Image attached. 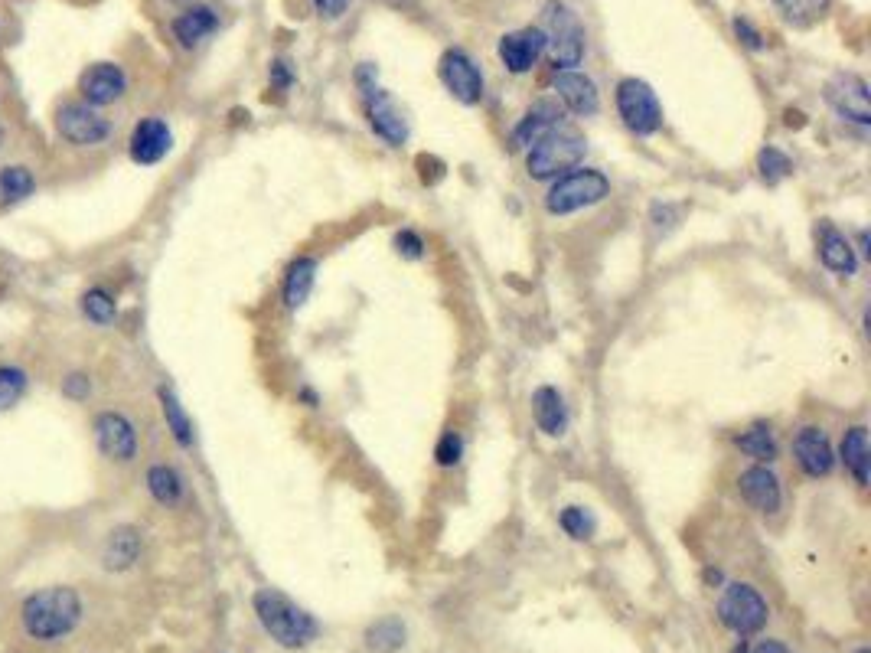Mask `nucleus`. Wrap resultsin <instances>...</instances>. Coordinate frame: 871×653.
Masks as SVG:
<instances>
[{
	"label": "nucleus",
	"instance_id": "f257e3e1",
	"mask_svg": "<svg viewBox=\"0 0 871 653\" xmlns=\"http://www.w3.org/2000/svg\"><path fill=\"white\" fill-rule=\"evenodd\" d=\"M82 621V598L76 588L56 585V588H40L23 601L20 608V624L33 640L40 644H53V640L69 637Z\"/></svg>",
	"mask_w": 871,
	"mask_h": 653
},
{
	"label": "nucleus",
	"instance_id": "f03ea898",
	"mask_svg": "<svg viewBox=\"0 0 871 653\" xmlns=\"http://www.w3.org/2000/svg\"><path fill=\"white\" fill-rule=\"evenodd\" d=\"M255 614L261 627L278 640L281 647H304L317 637V621L310 618L304 608H297L288 595H281L275 588H261L255 595Z\"/></svg>",
	"mask_w": 871,
	"mask_h": 653
},
{
	"label": "nucleus",
	"instance_id": "7ed1b4c3",
	"mask_svg": "<svg viewBox=\"0 0 871 653\" xmlns=\"http://www.w3.org/2000/svg\"><path fill=\"white\" fill-rule=\"evenodd\" d=\"M588 151V141L581 138L578 131L562 128L542 134L539 141L529 144L526 154V167L532 180H549V177H562L565 170H575L578 160Z\"/></svg>",
	"mask_w": 871,
	"mask_h": 653
},
{
	"label": "nucleus",
	"instance_id": "20e7f679",
	"mask_svg": "<svg viewBox=\"0 0 871 653\" xmlns=\"http://www.w3.org/2000/svg\"><path fill=\"white\" fill-rule=\"evenodd\" d=\"M545 49H549L555 69H575L584 59V27L578 14L562 0H549L542 7V27Z\"/></svg>",
	"mask_w": 871,
	"mask_h": 653
},
{
	"label": "nucleus",
	"instance_id": "39448f33",
	"mask_svg": "<svg viewBox=\"0 0 871 653\" xmlns=\"http://www.w3.org/2000/svg\"><path fill=\"white\" fill-rule=\"evenodd\" d=\"M607 193H611V180H607L601 170L581 167V170H571V174H562L552 183V190L545 193V209H549L552 216H568L584 206L601 203Z\"/></svg>",
	"mask_w": 871,
	"mask_h": 653
},
{
	"label": "nucleus",
	"instance_id": "423d86ee",
	"mask_svg": "<svg viewBox=\"0 0 871 653\" xmlns=\"http://www.w3.org/2000/svg\"><path fill=\"white\" fill-rule=\"evenodd\" d=\"M53 128L66 144L72 147H98L111 138V118L102 108L85 105L82 98H72V102H59L53 112Z\"/></svg>",
	"mask_w": 871,
	"mask_h": 653
},
{
	"label": "nucleus",
	"instance_id": "0eeeda50",
	"mask_svg": "<svg viewBox=\"0 0 871 653\" xmlns=\"http://www.w3.org/2000/svg\"><path fill=\"white\" fill-rule=\"evenodd\" d=\"M356 82H359V89H363V102H366V115H369L372 131L395 147L405 144L408 141V121L402 115V108L395 105V98L376 85V66H369V63L359 66Z\"/></svg>",
	"mask_w": 871,
	"mask_h": 653
},
{
	"label": "nucleus",
	"instance_id": "6e6552de",
	"mask_svg": "<svg viewBox=\"0 0 871 653\" xmlns=\"http://www.w3.org/2000/svg\"><path fill=\"white\" fill-rule=\"evenodd\" d=\"M617 112L624 118V125L640 138H650L663 128V105L643 79H624L617 85Z\"/></svg>",
	"mask_w": 871,
	"mask_h": 653
},
{
	"label": "nucleus",
	"instance_id": "1a4fd4ad",
	"mask_svg": "<svg viewBox=\"0 0 871 653\" xmlns=\"http://www.w3.org/2000/svg\"><path fill=\"white\" fill-rule=\"evenodd\" d=\"M767 601L761 598V591L751 585L734 582L725 588V595L718 601V618L721 624L734 631L738 637H751L767 624Z\"/></svg>",
	"mask_w": 871,
	"mask_h": 653
},
{
	"label": "nucleus",
	"instance_id": "9d476101",
	"mask_svg": "<svg viewBox=\"0 0 871 653\" xmlns=\"http://www.w3.org/2000/svg\"><path fill=\"white\" fill-rule=\"evenodd\" d=\"M95 448L111 464H131L138 458V428L121 412H102L92 425Z\"/></svg>",
	"mask_w": 871,
	"mask_h": 653
},
{
	"label": "nucleus",
	"instance_id": "9b49d317",
	"mask_svg": "<svg viewBox=\"0 0 871 653\" xmlns=\"http://www.w3.org/2000/svg\"><path fill=\"white\" fill-rule=\"evenodd\" d=\"M826 102L829 108L845 121L855 125H868L871 121V102H868V82L855 72H839L826 82Z\"/></svg>",
	"mask_w": 871,
	"mask_h": 653
},
{
	"label": "nucleus",
	"instance_id": "f8f14e48",
	"mask_svg": "<svg viewBox=\"0 0 871 653\" xmlns=\"http://www.w3.org/2000/svg\"><path fill=\"white\" fill-rule=\"evenodd\" d=\"M438 76L447 85L457 102L464 105H477L483 98V72L480 66L470 59L464 49H447L441 56V66H438Z\"/></svg>",
	"mask_w": 871,
	"mask_h": 653
},
{
	"label": "nucleus",
	"instance_id": "ddd939ff",
	"mask_svg": "<svg viewBox=\"0 0 871 653\" xmlns=\"http://www.w3.org/2000/svg\"><path fill=\"white\" fill-rule=\"evenodd\" d=\"M128 92V76L118 63H92L79 76V98L92 108H108Z\"/></svg>",
	"mask_w": 871,
	"mask_h": 653
},
{
	"label": "nucleus",
	"instance_id": "4468645a",
	"mask_svg": "<svg viewBox=\"0 0 871 653\" xmlns=\"http://www.w3.org/2000/svg\"><path fill=\"white\" fill-rule=\"evenodd\" d=\"M173 147V131L164 118L157 115H147L141 118L138 125H134L131 138H128V157L134 160V164L141 167H154L160 164Z\"/></svg>",
	"mask_w": 871,
	"mask_h": 653
},
{
	"label": "nucleus",
	"instance_id": "2eb2a0df",
	"mask_svg": "<svg viewBox=\"0 0 871 653\" xmlns=\"http://www.w3.org/2000/svg\"><path fill=\"white\" fill-rule=\"evenodd\" d=\"M542 53H545V33L539 27H522V30L506 33L500 40V59L513 76L529 72L542 59Z\"/></svg>",
	"mask_w": 871,
	"mask_h": 653
},
{
	"label": "nucleus",
	"instance_id": "dca6fc26",
	"mask_svg": "<svg viewBox=\"0 0 871 653\" xmlns=\"http://www.w3.org/2000/svg\"><path fill=\"white\" fill-rule=\"evenodd\" d=\"M555 95L571 115L588 118L601 108V95H597V85L591 76H584L578 69H562L555 76Z\"/></svg>",
	"mask_w": 871,
	"mask_h": 653
},
{
	"label": "nucleus",
	"instance_id": "f3484780",
	"mask_svg": "<svg viewBox=\"0 0 871 653\" xmlns=\"http://www.w3.org/2000/svg\"><path fill=\"white\" fill-rule=\"evenodd\" d=\"M793 454H796V461H800L806 477H826L832 471V464H836L826 431L816 428V425L800 428V435H796V441H793Z\"/></svg>",
	"mask_w": 871,
	"mask_h": 653
},
{
	"label": "nucleus",
	"instance_id": "a211bd4d",
	"mask_svg": "<svg viewBox=\"0 0 871 653\" xmlns=\"http://www.w3.org/2000/svg\"><path fill=\"white\" fill-rule=\"evenodd\" d=\"M738 490L741 497L751 503V507L757 513H777L780 503H783V494H780V480L777 474L770 471V467L757 464V467H748L741 477H738Z\"/></svg>",
	"mask_w": 871,
	"mask_h": 653
},
{
	"label": "nucleus",
	"instance_id": "6ab92c4d",
	"mask_svg": "<svg viewBox=\"0 0 871 653\" xmlns=\"http://www.w3.org/2000/svg\"><path fill=\"white\" fill-rule=\"evenodd\" d=\"M532 415H535V425H539L545 435L562 438L568 431V405L562 399V392L552 386H542L532 392Z\"/></svg>",
	"mask_w": 871,
	"mask_h": 653
},
{
	"label": "nucleus",
	"instance_id": "aec40b11",
	"mask_svg": "<svg viewBox=\"0 0 871 653\" xmlns=\"http://www.w3.org/2000/svg\"><path fill=\"white\" fill-rule=\"evenodd\" d=\"M141 549H144V539L134 526H118L111 529V536L105 539V549H102V565L111 572H124L131 569L134 562L141 559Z\"/></svg>",
	"mask_w": 871,
	"mask_h": 653
},
{
	"label": "nucleus",
	"instance_id": "412c9836",
	"mask_svg": "<svg viewBox=\"0 0 871 653\" xmlns=\"http://www.w3.org/2000/svg\"><path fill=\"white\" fill-rule=\"evenodd\" d=\"M216 27H219L216 10H213V7H199V4H193V7H186L177 20H173V36H177V43H180L183 49H193V46L203 43L206 36H213Z\"/></svg>",
	"mask_w": 871,
	"mask_h": 653
},
{
	"label": "nucleus",
	"instance_id": "4be33fe9",
	"mask_svg": "<svg viewBox=\"0 0 871 653\" xmlns=\"http://www.w3.org/2000/svg\"><path fill=\"white\" fill-rule=\"evenodd\" d=\"M819 258H823V265L829 271H836V275H842V278H852L855 268H858L852 242L845 239L839 229H832L829 223H823V229H819Z\"/></svg>",
	"mask_w": 871,
	"mask_h": 653
},
{
	"label": "nucleus",
	"instance_id": "5701e85b",
	"mask_svg": "<svg viewBox=\"0 0 871 653\" xmlns=\"http://www.w3.org/2000/svg\"><path fill=\"white\" fill-rule=\"evenodd\" d=\"M558 125H562V108H558V102H549V98H545V102H535L532 108L526 115H522V121L516 125V144H535L542 138V134H549V131H555Z\"/></svg>",
	"mask_w": 871,
	"mask_h": 653
},
{
	"label": "nucleus",
	"instance_id": "b1692460",
	"mask_svg": "<svg viewBox=\"0 0 871 653\" xmlns=\"http://www.w3.org/2000/svg\"><path fill=\"white\" fill-rule=\"evenodd\" d=\"M36 193V174L27 164H7L0 167V206L10 209Z\"/></svg>",
	"mask_w": 871,
	"mask_h": 653
},
{
	"label": "nucleus",
	"instance_id": "393cba45",
	"mask_svg": "<svg viewBox=\"0 0 871 653\" xmlns=\"http://www.w3.org/2000/svg\"><path fill=\"white\" fill-rule=\"evenodd\" d=\"M314 275H317V262L314 258H294L288 275H284V304L291 311H301L310 298V288H314Z\"/></svg>",
	"mask_w": 871,
	"mask_h": 653
},
{
	"label": "nucleus",
	"instance_id": "a878e982",
	"mask_svg": "<svg viewBox=\"0 0 871 653\" xmlns=\"http://www.w3.org/2000/svg\"><path fill=\"white\" fill-rule=\"evenodd\" d=\"M842 461L855 474L858 484L865 487L868 484V461L871 458H868V431L862 425H855V428L845 431V438H842Z\"/></svg>",
	"mask_w": 871,
	"mask_h": 653
},
{
	"label": "nucleus",
	"instance_id": "bb28decb",
	"mask_svg": "<svg viewBox=\"0 0 871 653\" xmlns=\"http://www.w3.org/2000/svg\"><path fill=\"white\" fill-rule=\"evenodd\" d=\"M147 494L157 503H164V507H173V503H180L183 497V477L173 471L170 464H154L151 471H147Z\"/></svg>",
	"mask_w": 871,
	"mask_h": 653
},
{
	"label": "nucleus",
	"instance_id": "cd10ccee",
	"mask_svg": "<svg viewBox=\"0 0 871 653\" xmlns=\"http://www.w3.org/2000/svg\"><path fill=\"white\" fill-rule=\"evenodd\" d=\"M157 399H160V409H164V418H167L170 435L177 438V445L190 448V445H193V422H190V415L183 412V405H180V399H177V392L164 386V389L157 392Z\"/></svg>",
	"mask_w": 871,
	"mask_h": 653
},
{
	"label": "nucleus",
	"instance_id": "c85d7f7f",
	"mask_svg": "<svg viewBox=\"0 0 871 653\" xmlns=\"http://www.w3.org/2000/svg\"><path fill=\"white\" fill-rule=\"evenodd\" d=\"M82 314H85V320H89V324H95V327H108V324H115V317H118V301H115V294L105 291V288H89V291L82 294Z\"/></svg>",
	"mask_w": 871,
	"mask_h": 653
},
{
	"label": "nucleus",
	"instance_id": "c756f323",
	"mask_svg": "<svg viewBox=\"0 0 871 653\" xmlns=\"http://www.w3.org/2000/svg\"><path fill=\"white\" fill-rule=\"evenodd\" d=\"M738 448L744 454H751V458L761 461V464H770L777 458V441H774V431H770V425H751L744 435H738Z\"/></svg>",
	"mask_w": 871,
	"mask_h": 653
},
{
	"label": "nucleus",
	"instance_id": "7c9ffc66",
	"mask_svg": "<svg viewBox=\"0 0 871 653\" xmlns=\"http://www.w3.org/2000/svg\"><path fill=\"white\" fill-rule=\"evenodd\" d=\"M366 644L369 650H379V653H392L405 644V624L398 618H382L376 621L366 631Z\"/></svg>",
	"mask_w": 871,
	"mask_h": 653
},
{
	"label": "nucleus",
	"instance_id": "2f4dec72",
	"mask_svg": "<svg viewBox=\"0 0 871 653\" xmlns=\"http://www.w3.org/2000/svg\"><path fill=\"white\" fill-rule=\"evenodd\" d=\"M774 4L780 7L783 20L793 23V27H810L829 10V0H774Z\"/></svg>",
	"mask_w": 871,
	"mask_h": 653
},
{
	"label": "nucleus",
	"instance_id": "473e14b6",
	"mask_svg": "<svg viewBox=\"0 0 871 653\" xmlns=\"http://www.w3.org/2000/svg\"><path fill=\"white\" fill-rule=\"evenodd\" d=\"M30 376L20 366H0V412L14 409V405L27 396Z\"/></svg>",
	"mask_w": 871,
	"mask_h": 653
},
{
	"label": "nucleus",
	"instance_id": "72a5a7b5",
	"mask_svg": "<svg viewBox=\"0 0 871 653\" xmlns=\"http://www.w3.org/2000/svg\"><path fill=\"white\" fill-rule=\"evenodd\" d=\"M558 520H562V529L571 539H591L597 533V520L588 507H565Z\"/></svg>",
	"mask_w": 871,
	"mask_h": 653
},
{
	"label": "nucleus",
	"instance_id": "f704fd0d",
	"mask_svg": "<svg viewBox=\"0 0 871 653\" xmlns=\"http://www.w3.org/2000/svg\"><path fill=\"white\" fill-rule=\"evenodd\" d=\"M757 170H761V177L767 183H780L783 177H790L793 164H790L787 154L777 151V147H764V151L757 154Z\"/></svg>",
	"mask_w": 871,
	"mask_h": 653
},
{
	"label": "nucleus",
	"instance_id": "c9c22d12",
	"mask_svg": "<svg viewBox=\"0 0 871 653\" xmlns=\"http://www.w3.org/2000/svg\"><path fill=\"white\" fill-rule=\"evenodd\" d=\"M460 454H464V438L457 435V431H444L441 441H438V451H434V458H438L441 467H454L460 461Z\"/></svg>",
	"mask_w": 871,
	"mask_h": 653
},
{
	"label": "nucleus",
	"instance_id": "e433bc0d",
	"mask_svg": "<svg viewBox=\"0 0 871 653\" xmlns=\"http://www.w3.org/2000/svg\"><path fill=\"white\" fill-rule=\"evenodd\" d=\"M62 396H66L69 402H85L92 396V379L89 373H69L66 379H62Z\"/></svg>",
	"mask_w": 871,
	"mask_h": 653
},
{
	"label": "nucleus",
	"instance_id": "4c0bfd02",
	"mask_svg": "<svg viewBox=\"0 0 871 653\" xmlns=\"http://www.w3.org/2000/svg\"><path fill=\"white\" fill-rule=\"evenodd\" d=\"M395 245H398V252H402L405 258H421V252H425V242H421L412 229L398 232V236H395Z\"/></svg>",
	"mask_w": 871,
	"mask_h": 653
},
{
	"label": "nucleus",
	"instance_id": "58836bf2",
	"mask_svg": "<svg viewBox=\"0 0 871 653\" xmlns=\"http://www.w3.org/2000/svg\"><path fill=\"white\" fill-rule=\"evenodd\" d=\"M734 33H738V40H741L744 46H748V49H754V53H757V49H764V36L757 33L744 17L734 20Z\"/></svg>",
	"mask_w": 871,
	"mask_h": 653
},
{
	"label": "nucleus",
	"instance_id": "ea45409f",
	"mask_svg": "<svg viewBox=\"0 0 871 653\" xmlns=\"http://www.w3.org/2000/svg\"><path fill=\"white\" fill-rule=\"evenodd\" d=\"M350 4H353V0H314L317 14H320V17H327V20L343 17V14H346V7H350Z\"/></svg>",
	"mask_w": 871,
	"mask_h": 653
},
{
	"label": "nucleus",
	"instance_id": "a19ab883",
	"mask_svg": "<svg viewBox=\"0 0 871 653\" xmlns=\"http://www.w3.org/2000/svg\"><path fill=\"white\" fill-rule=\"evenodd\" d=\"M291 82H294V76H291L288 63H284V59H275V63H271V85H275V89H288Z\"/></svg>",
	"mask_w": 871,
	"mask_h": 653
},
{
	"label": "nucleus",
	"instance_id": "79ce46f5",
	"mask_svg": "<svg viewBox=\"0 0 871 653\" xmlns=\"http://www.w3.org/2000/svg\"><path fill=\"white\" fill-rule=\"evenodd\" d=\"M751 653H790L787 644H780V640H764V644H757Z\"/></svg>",
	"mask_w": 871,
	"mask_h": 653
},
{
	"label": "nucleus",
	"instance_id": "37998d69",
	"mask_svg": "<svg viewBox=\"0 0 871 653\" xmlns=\"http://www.w3.org/2000/svg\"><path fill=\"white\" fill-rule=\"evenodd\" d=\"M4 141H7V128L0 125V147H4Z\"/></svg>",
	"mask_w": 871,
	"mask_h": 653
},
{
	"label": "nucleus",
	"instance_id": "c03bdc74",
	"mask_svg": "<svg viewBox=\"0 0 871 653\" xmlns=\"http://www.w3.org/2000/svg\"><path fill=\"white\" fill-rule=\"evenodd\" d=\"M173 4H190L193 7V0H173Z\"/></svg>",
	"mask_w": 871,
	"mask_h": 653
},
{
	"label": "nucleus",
	"instance_id": "a18cd8bd",
	"mask_svg": "<svg viewBox=\"0 0 871 653\" xmlns=\"http://www.w3.org/2000/svg\"><path fill=\"white\" fill-rule=\"evenodd\" d=\"M855 653H868V650H865V647H862V650H855Z\"/></svg>",
	"mask_w": 871,
	"mask_h": 653
}]
</instances>
